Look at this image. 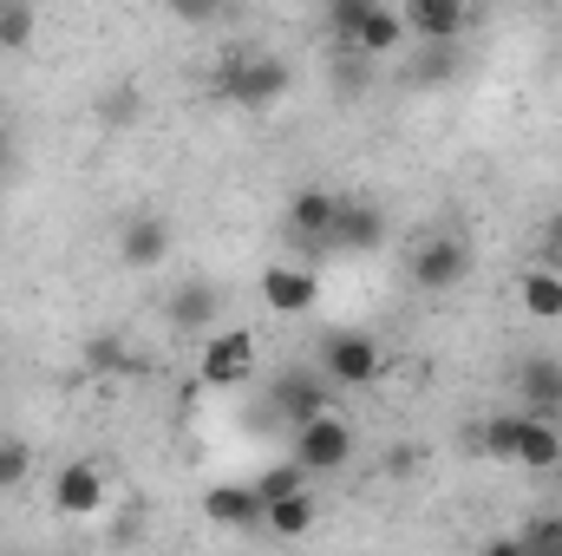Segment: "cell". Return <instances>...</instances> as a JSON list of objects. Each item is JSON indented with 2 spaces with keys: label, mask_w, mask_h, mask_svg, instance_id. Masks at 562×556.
<instances>
[{
  "label": "cell",
  "mask_w": 562,
  "mask_h": 556,
  "mask_svg": "<svg viewBox=\"0 0 562 556\" xmlns=\"http://www.w3.org/2000/svg\"><path fill=\"white\" fill-rule=\"evenodd\" d=\"M517 387H524V413L530 419H562V360H524V374H517Z\"/></svg>",
  "instance_id": "16"
},
{
  "label": "cell",
  "mask_w": 562,
  "mask_h": 556,
  "mask_svg": "<svg viewBox=\"0 0 562 556\" xmlns=\"http://www.w3.org/2000/svg\"><path fill=\"white\" fill-rule=\"evenodd\" d=\"M262 301L276 314H307L321 301V276L307 263H276V269H262Z\"/></svg>",
  "instance_id": "10"
},
{
  "label": "cell",
  "mask_w": 562,
  "mask_h": 556,
  "mask_svg": "<svg viewBox=\"0 0 562 556\" xmlns=\"http://www.w3.org/2000/svg\"><path fill=\"white\" fill-rule=\"evenodd\" d=\"M99 119H105V125H132V119H138V92H132V86H112V92L99 99Z\"/></svg>",
  "instance_id": "27"
},
{
  "label": "cell",
  "mask_w": 562,
  "mask_h": 556,
  "mask_svg": "<svg viewBox=\"0 0 562 556\" xmlns=\"http://www.w3.org/2000/svg\"><path fill=\"white\" fill-rule=\"evenodd\" d=\"M216 92L229 105H243V112H269V105L288 99V66L276 53H229L216 66Z\"/></svg>",
  "instance_id": "1"
},
{
  "label": "cell",
  "mask_w": 562,
  "mask_h": 556,
  "mask_svg": "<svg viewBox=\"0 0 562 556\" xmlns=\"http://www.w3.org/2000/svg\"><path fill=\"white\" fill-rule=\"evenodd\" d=\"M301 491H307V471H301L294 458H288V465H269V471L256 478V498H262V504H281V498H301Z\"/></svg>",
  "instance_id": "22"
},
{
  "label": "cell",
  "mask_w": 562,
  "mask_h": 556,
  "mask_svg": "<svg viewBox=\"0 0 562 556\" xmlns=\"http://www.w3.org/2000/svg\"><path fill=\"white\" fill-rule=\"evenodd\" d=\"M477 445H484L491 458H504V465H510V452H517V413H497L484 432H477Z\"/></svg>",
  "instance_id": "25"
},
{
  "label": "cell",
  "mask_w": 562,
  "mask_h": 556,
  "mask_svg": "<svg viewBox=\"0 0 562 556\" xmlns=\"http://www.w3.org/2000/svg\"><path fill=\"white\" fill-rule=\"evenodd\" d=\"M203 518L223 524V531H262L269 524V504L256 498V485H210L203 491Z\"/></svg>",
  "instance_id": "9"
},
{
  "label": "cell",
  "mask_w": 562,
  "mask_h": 556,
  "mask_svg": "<svg viewBox=\"0 0 562 556\" xmlns=\"http://www.w3.org/2000/svg\"><path fill=\"white\" fill-rule=\"evenodd\" d=\"M262 531H276V537H307V531H314V498L301 491V498L269 504V524H262Z\"/></svg>",
  "instance_id": "20"
},
{
  "label": "cell",
  "mask_w": 562,
  "mask_h": 556,
  "mask_svg": "<svg viewBox=\"0 0 562 556\" xmlns=\"http://www.w3.org/2000/svg\"><path fill=\"white\" fill-rule=\"evenodd\" d=\"M517 294H524V308H530V314L562 321V276H550V269H530V276L517 281Z\"/></svg>",
  "instance_id": "19"
},
{
  "label": "cell",
  "mask_w": 562,
  "mask_h": 556,
  "mask_svg": "<svg viewBox=\"0 0 562 556\" xmlns=\"http://www.w3.org/2000/svg\"><path fill=\"white\" fill-rule=\"evenodd\" d=\"M386 465H393V478H406V471H413V465H419V452H406V445H400V452H393V458H386Z\"/></svg>",
  "instance_id": "30"
},
{
  "label": "cell",
  "mask_w": 562,
  "mask_h": 556,
  "mask_svg": "<svg viewBox=\"0 0 562 556\" xmlns=\"http://www.w3.org/2000/svg\"><path fill=\"white\" fill-rule=\"evenodd\" d=\"M484 556H524V544H517V537H497V544H491Z\"/></svg>",
  "instance_id": "31"
},
{
  "label": "cell",
  "mask_w": 562,
  "mask_h": 556,
  "mask_svg": "<svg viewBox=\"0 0 562 556\" xmlns=\"http://www.w3.org/2000/svg\"><path fill=\"white\" fill-rule=\"evenodd\" d=\"M537 269H550V276H562V210L550 216V249H543V263Z\"/></svg>",
  "instance_id": "29"
},
{
  "label": "cell",
  "mask_w": 562,
  "mask_h": 556,
  "mask_svg": "<svg viewBox=\"0 0 562 556\" xmlns=\"http://www.w3.org/2000/svg\"><path fill=\"white\" fill-rule=\"evenodd\" d=\"M86 367H92V374H132L138 354H132L119 334H99V341H86Z\"/></svg>",
  "instance_id": "21"
},
{
  "label": "cell",
  "mask_w": 562,
  "mask_h": 556,
  "mask_svg": "<svg viewBox=\"0 0 562 556\" xmlns=\"http://www.w3.org/2000/svg\"><path fill=\"white\" fill-rule=\"evenodd\" d=\"M406 269H413V281H419L425 294H445V288H458V281L471 276V243L464 236H425Z\"/></svg>",
  "instance_id": "6"
},
{
  "label": "cell",
  "mask_w": 562,
  "mask_h": 556,
  "mask_svg": "<svg viewBox=\"0 0 562 556\" xmlns=\"http://www.w3.org/2000/svg\"><path fill=\"white\" fill-rule=\"evenodd\" d=\"M458 73V53L451 46H425V59L413 66V86H445Z\"/></svg>",
  "instance_id": "26"
},
{
  "label": "cell",
  "mask_w": 562,
  "mask_h": 556,
  "mask_svg": "<svg viewBox=\"0 0 562 556\" xmlns=\"http://www.w3.org/2000/svg\"><path fill=\"white\" fill-rule=\"evenodd\" d=\"M256 374V334L249 327H223L203 341V387H243Z\"/></svg>",
  "instance_id": "8"
},
{
  "label": "cell",
  "mask_w": 562,
  "mask_h": 556,
  "mask_svg": "<svg viewBox=\"0 0 562 556\" xmlns=\"http://www.w3.org/2000/svg\"><path fill=\"white\" fill-rule=\"evenodd\" d=\"M400 46H406V20H400V7H380V0H367V13H360V26H353L347 53H360V59H380V53H400Z\"/></svg>",
  "instance_id": "13"
},
{
  "label": "cell",
  "mask_w": 562,
  "mask_h": 556,
  "mask_svg": "<svg viewBox=\"0 0 562 556\" xmlns=\"http://www.w3.org/2000/svg\"><path fill=\"white\" fill-rule=\"evenodd\" d=\"M164 256H170V223L150 216V210L125 216V230H119V263H125V269H157Z\"/></svg>",
  "instance_id": "12"
},
{
  "label": "cell",
  "mask_w": 562,
  "mask_h": 556,
  "mask_svg": "<svg viewBox=\"0 0 562 556\" xmlns=\"http://www.w3.org/2000/svg\"><path fill=\"white\" fill-rule=\"evenodd\" d=\"M517 544H524V556H562V518H530L517 531Z\"/></svg>",
  "instance_id": "24"
},
{
  "label": "cell",
  "mask_w": 562,
  "mask_h": 556,
  "mask_svg": "<svg viewBox=\"0 0 562 556\" xmlns=\"http://www.w3.org/2000/svg\"><path fill=\"white\" fill-rule=\"evenodd\" d=\"M400 20H406V33H419L425 46H451V40L471 26L464 0H406V7H400Z\"/></svg>",
  "instance_id": "11"
},
{
  "label": "cell",
  "mask_w": 562,
  "mask_h": 556,
  "mask_svg": "<svg viewBox=\"0 0 562 556\" xmlns=\"http://www.w3.org/2000/svg\"><path fill=\"white\" fill-rule=\"evenodd\" d=\"M380 243H386V210H380V203H360V197H340L327 249H334V256H373Z\"/></svg>",
  "instance_id": "7"
},
{
  "label": "cell",
  "mask_w": 562,
  "mask_h": 556,
  "mask_svg": "<svg viewBox=\"0 0 562 556\" xmlns=\"http://www.w3.org/2000/svg\"><path fill=\"white\" fill-rule=\"evenodd\" d=\"M53 504H59L66 518H99V511H105V471H99V465H66V471L53 478Z\"/></svg>",
  "instance_id": "15"
},
{
  "label": "cell",
  "mask_w": 562,
  "mask_h": 556,
  "mask_svg": "<svg viewBox=\"0 0 562 556\" xmlns=\"http://www.w3.org/2000/svg\"><path fill=\"white\" fill-rule=\"evenodd\" d=\"M164 314H170L177 334H196V327H210L223 314V288L216 281H177L170 301H164Z\"/></svg>",
  "instance_id": "14"
},
{
  "label": "cell",
  "mask_w": 562,
  "mask_h": 556,
  "mask_svg": "<svg viewBox=\"0 0 562 556\" xmlns=\"http://www.w3.org/2000/svg\"><path fill=\"white\" fill-rule=\"evenodd\" d=\"M334 210H340L334 190H294V197H288V243H294L301 256H334V249H327Z\"/></svg>",
  "instance_id": "5"
},
{
  "label": "cell",
  "mask_w": 562,
  "mask_h": 556,
  "mask_svg": "<svg viewBox=\"0 0 562 556\" xmlns=\"http://www.w3.org/2000/svg\"><path fill=\"white\" fill-rule=\"evenodd\" d=\"M294 465H301L307 478H334V471H347V465H353V425H347L340 413L301 425V432H294Z\"/></svg>",
  "instance_id": "3"
},
{
  "label": "cell",
  "mask_w": 562,
  "mask_h": 556,
  "mask_svg": "<svg viewBox=\"0 0 562 556\" xmlns=\"http://www.w3.org/2000/svg\"><path fill=\"white\" fill-rule=\"evenodd\" d=\"M26 471H33V445L20 432H0V491L26 485Z\"/></svg>",
  "instance_id": "23"
},
{
  "label": "cell",
  "mask_w": 562,
  "mask_h": 556,
  "mask_svg": "<svg viewBox=\"0 0 562 556\" xmlns=\"http://www.w3.org/2000/svg\"><path fill=\"white\" fill-rule=\"evenodd\" d=\"M321 374H327L334 387H373V380L386 374L380 341H373V334H360V327L327 334V341H321Z\"/></svg>",
  "instance_id": "2"
},
{
  "label": "cell",
  "mask_w": 562,
  "mask_h": 556,
  "mask_svg": "<svg viewBox=\"0 0 562 556\" xmlns=\"http://www.w3.org/2000/svg\"><path fill=\"white\" fill-rule=\"evenodd\" d=\"M269 407H276L294 432H301V425H314V419H327V413H334L327 374H314V367H288L276 387H269Z\"/></svg>",
  "instance_id": "4"
},
{
  "label": "cell",
  "mask_w": 562,
  "mask_h": 556,
  "mask_svg": "<svg viewBox=\"0 0 562 556\" xmlns=\"http://www.w3.org/2000/svg\"><path fill=\"white\" fill-rule=\"evenodd\" d=\"M562 458V432L550 419H530L517 413V452H510V465H524V471H557Z\"/></svg>",
  "instance_id": "17"
},
{
  "label": "cell",
  "mask_w": 562,
  "mask_h": 556,
  "mask_svg": "<svg viewBox=\"0 0 562 556\" xmlns=\"http://www.w3.org/2000/svg\"><path fill=\"white\" fill-rule=\"evenodd\" d=\"M360 13H367V0H334V40H353Z\"/></svg>",
  "instance_id": "28"
},
{
  "label": "cell",
  "mask_w": 562,
  "mask_h": 556,
  "mask_svg": "<svg viewBox=\"0 0 562 556\" xmlns=\"http://www.w3.org/2000/svg\"><path fill=\"white\" fill-rule=\"evenodd\" d=\"M40 33V13L26 0H0V53H26Z\"/></svg>",
  "instance_id": "18"
}]
</instances>
